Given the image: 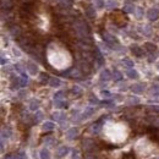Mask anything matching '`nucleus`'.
Returning <instances> with one entry per match:
<instances>
[{
	"label": "nucleus",
	"mask_w": 159,
	"mask_h": 159,
	"mask_svg": "<svg viewBox=\"0 0 159 159\" xmlns=\"http://www.w3.org/2000/svg\"><path fill=\"white\" fill-rule=\"evenodd\" d=\"M127 129L125 127V125H115L113 127V131H109L107 132L108 138L114 143H121L122 141H125L127 137Z\"/></svg>",
	"instance_id": "f257e3e1"
},
{
	"label": "nucleus",
	"mask_w": 159,
	"mask_h": 159,
	"mask_svg": "<svg viewBox=\"0 0 159 159\" xmlns=\"http://www.w3.org/2000/svg\"><path fill=\"white\" fill-rule=\"evenodd\" d=\"M69 153V147H66V146H61V147H59L56 149V152H55V157L58 159H60L62 157H65L66 154Z\"/></svg>",
	"instance_id": "f03ea898"
},
{
	"label": "nucleus",
	"mask_w": 159,
	"mask_h": 159,
	"mask_svg": "<svg viewBox=\"0 0 159 159\" xmlns=\"http://www.w3.org/2000/svg\"><path fill=\"white\" fill-rule=\"evenodd\" d=\"M94 147V142L92 140H86V141H83V148H85V151H91Z\"/></svg>",
	"instance_id": "7ed1b4c3"
},
{
	"label": "nucleus",
	"mask_w": 159,
	"mask_h": 159,
	"mask_svg": "<svg viewBox=\"0 0 159 159\" xmlns=\"http://www.w3.org/2000/svg\"><path fill=\"white\" fill-rule=\"evenodd\" d=\"M76 136H77V129H71L67 131V134H66V137L69 140H74Z\"/></svg>",
	"instance_id": "20e7f679"
},
{
	"label": "nucleus",
	"mask_w": 159,
	"mask_h": 159,
	"mask_svg": "<svg viewBox=\"0 0 159 159\" xmlns=\"http://www.w3.org/2000/svg\"><path fill=\"white\" fill-rule=\"evenodd\" d=\"M40 159H50V154H49L48 149L43 148L42 151H40Z\"/></svg>",
	"instance_id": "39448f33"
},
{
	"label": "nucleus",
	"mask_w": 159,
	"mask_h": 159,
	"mask_svg": "<svg viewBox=\"0 0 159 159\" xmlns=\"http://www.w3.org/2000/svg\"><path fill=\"white\" fill-rule=\"evenodd\" d=\"M49 83H50V86H53V87H58V86L60 85V80L56 78V77H53V78H50V81H49Z\"/></svg>",
	"instance_id": "423d86ee"
},
{
	"label": "nucleus",
	"mask_w": 159,
	"mask_h": 159,
	"mask_svg": "<svg viewBox=\"0 0 159 159\" xmlns=\"http://www.w3.org/2000/svg\"><path fill=\"white\" fill-rule=\"evenodd\" d=\"M43 129H44L45 131H50V130H53V129H54V124H53V122H50V121L45 122L44 126H43Z\"/></svg>",
	"instance_id": "0eeeda50"
},
{
	"label": "nucleus",
	"mask_w": 159,
	"mask_h": 159,
	"mask_svg": "<svg viewBox=\"0 0 159 159\" xmlns=\"http://www.w3.org/2000/svg\"><path fill=\"white\" fill-rule=\"evenodd\" d=\"M127 76L130 77V78H137V72H136L135 70H129L127 71Z\"/></svg>",
	"instance_id": "6e6552de"
},
{
	"label": "nucleus",
	"mask_w": 159,
	"mask_h": 159,
	"mask_svg": "<svg viewBox=\"0 0 159 159\" xmlns=\"http://www.w3.org/2000/svg\"><path fill=\"white\" fill-rule=\"evenodd\" d=\"M28 70L32 75H34L36 72H37V66H34L33 64H28Z\"/></svg>",
	"instance_id": "1a4fd4ad"
},
{
	"label": "nucleus",
	"mask_w": 159,
	"mask_h": 159,
	"mask_svg": "<svg viewBox=\"0 0 159 159\" xmlns=\"http://www.w3.org/2000/svg\"><path fill=\"white\" fill-rule=\"evenodd\" d=\"M110 77H111V75H110V72H109L108 70H105V71H104L103 72V74H102V80H109V78H110Z\"/></svg>",
	"instance_id": "9d476101"
},
{
	"label": "nucleus",
	"mask_w": 159,
	"mask_h": 159,
	"mask_svg": "<svg viewBox=\"0 0 159 159\" xmlns=\"http://www.w3.org/2000/svg\"><path fill=\"white\" fill-rule=\"evenodd\" d=\"M146 47H147V49L149 52H153V50H156V45H152L151 43H147L146 44Z\"/></svg>",
	"instance_id": "9b49d317"
},
{
	"label": "nucleus",
	"mask_w": 159,
	"mask_h": 159,
	"mask_svg": "<svg viewBox=\"0 0 159 159\" xmlns=\"http://www.w3.org/2000/svg\"><path fill=\"white\" fill-rule=\"evenodd\" d=\"M36 116H37V117H36V122H38V121H40V120H42V117H43V114H42V113H40V111H38L37 113V114H36Z\"/></svg>",
	"instance_id": "f8f14e48"
},
{
	"label": "nucleus",
	"mask_w": 159,
	"mask_h": 159,
	"mask_svg": "<svg viewBox=\"0 0 159 159\" xmlns=\"http://www.w3.org/2000/svg\"><path fill=\"white\" fill-rule=\"evenodd\" d=\"M132 52H135V53H136V55H137V56H141V55H142V53H141V50H140V49H138L137 47L132 48Z\"/></svg>",
	"instance_id": "ddd939ff"
},
{
	"label": "nucleus",
	"mask_w": 159,
	"mask_h": 159,
	"mask_svg": "<svg viewBox=\"0 0 159 159\" xmlns=\"http://www.w3.org/2000/svg\"><path fill=\"white\" fill-rule=\"evenodd\" d=\"M37 108H38V102H32V104H31L32 110H34V109H37Z\"/></svg>",
	"instance_id": "4468645a"
},
{
	"label": "nucleus",
	"mask_w": 159,
	"mask_h": 159,
	"mask_svg": "<svg viewBox=\"0 0 159 159\" xmlns=\"http://www.w3.org/2000/svg\"><path fill=\"white\" fill-rule=\"evenodd\" d=\"M114 78L115 80H120L121 78V74H120V72H117V71L114 72Z\"/></svg>",
	"instance_id": "2eb2a0df"
},
{
	"label": "nucleus",
	"mask_w": 159,
	"mask_h": 159,
	"mask_svg": "<svg viewBox=\"0 0 159 159\" xmlns=\"http://www.w3.org/2000/svg\"><path fill=\"white\" fill-rule=\"evenodd\" d=\"M134 91H135V92H141V91H142V88H141V86H134V88H132Z\"/></svg>",
	"instance_id": "dca6fc26"
},
{
	"label": "nucleus",
	"mask_w": 159,
	"mask_h": 159,
	"mask_svg": "<svg viewBox=\"0 0 159 159\" xmlns=\"http://www.w3.org/2000/svg\"><path fill=\"white\" fill-rule=\"evenodd\" d=\"M15 158H16V156H13V154H7L4 159H15Z\"/></svg>",
	"instance_id": "f3484780"
},
{
	"label": "nucleus",
	"mask_w": 159,
	"mask_h": 159,
	"mask_svg": "<svg viewBox=\"0 0 159 159\" xmlns=\"http://www.w3.org/2000/svg\"><path fill=\"white\" fill-rule=\"evenodd\" d=\"M74 159H78V152L77 151H74V156H72Z\"/></svg>",
	"instance_id": "a211bd4d"
},
{
	"label": "nucleus",
	"mask_w": 159,
	"mask_h": 159,
	"mask_svg": "<svg viewBox=\"0 0 159 159\" xmlns=\"http://www.w3.org/2000/svg\"><path fill=\"white\" fill-rule=\"evenodd\" d=\"M15 159H25V158H23V153H20L19 156H16Z\"/></svg>",
	"instance_id": "6ab92c4d"
},
{
	"label": "nucleus",
	"mask_w": 159,
	"mask_h": 159,
	"mask_svg": "<svg viewBox=\"0 0 159 159\" xmlns=\"http://www.w3.org/2000/svg\"><path fill=\"white\" fill-rule=\"evenodd\" d=\"M126 64H127V65H129V66H132V62H131L130 60H127V59H125V60H124Z\"/></svg>",
	"instance_id": "aec40b11"
},
{
	"label": "nucleus",
	"mask_w": 159,
	"mask_h": 159,
	"mask_svg": "<svg viewBox=\"0 0 159 159\" xmlns=\"http://www.w3.org/2000/svg\"><path fill=\"white\" fill-rule=\"evenodd\" d=\"M102 94H103V95H107V97H110V93H109V92H104V91H103Z\"/></svg>",
	"instance_id": "412c9836"
},
{
	"label": "nucleus",
	"mask_w": 159,
	"mask_h": 159,
	"mask_svg": "<svg viewBox=\"0 0 159 159\" xmlns=\"http://www.w3.org/2000/svg\"><path fill=\"white\" fill-rule=\"evenodd\" d=\"M86 159H94V157H92V156H87V157H86Z\"/></svg>",
	"instance_id": "4be33fe9"
}]
</instances>
